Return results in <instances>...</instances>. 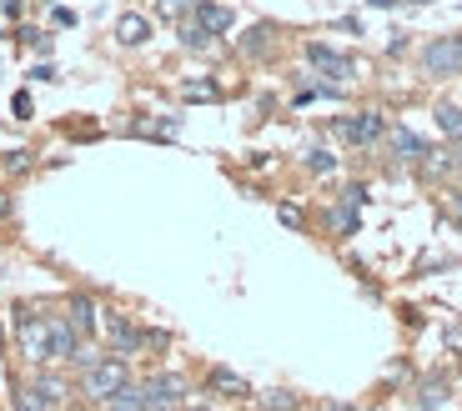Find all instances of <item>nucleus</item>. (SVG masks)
<instances>
[{
	"label": "nucleus",
	"instance_id": "nucleus-20",
	"mask_svg": "<svg viewBox=\"0 0 462 411\" xmlns=\"http://www.w3.org/2000/svg\"><path fill=\"white\" fill-rule=\"evenodd\" d=\"M156 5H162L166 21H176V15H186V11H197V0H156Z\"/></svg>",
	"mask_w": 462,
	"mask_h": 411
},
{
	"label": "nucleus",
	"instance_id": "nucleus-11",
	"mask_svg": "<svg viewBox=\"0 0 462 411\" xmlns=\"http://www.w3.org/2000/svg\"><path fill=\"white\" fill-rule=\"evenodd\" d=\"M211 391H226V397H252V387H246L236 371H226V366H217V371H211Z\"/></svg>",
	"mask_w": 462,
	"mask_h": 411
},
{
	"label": "nucleus",
	"instance_id": "nucleus-10",
	"mask_svg": "<svg viewBox=\"0 0 462 411\" xmlns=\"http://www.w3.org/2000/svg\"><path fill=\"white\" fill-rule=\"evenodd\" d=\"M106 411H146V387H121L116 397H106Z\"/></svg>",
	"mask_w": 462,
	"mask_h": 411
},
{
	"label": "nucleus",
	"instance_id": "nucleus-6",
	"mask_svg": "<svg viewBox=\"0 0 462 411\" xmlns=\"http://www.w3.org/2000/svg\"><path fill=\"white\" fill-rule=\"evenodd\" d=\"M81 342H76V326L60 316H51V361H76Z\"/></svg>",
	"mask_w": 462,
	"mask_h": 411
},
{
	"label": "nucleus",
	"instance_id": "nucleus-5",
	"mask_svg": "<svg viewBox=\"0 0 462 411\" xmlns=\"http://www.w3.org/2000/svg\"><path fill=\"white\" fill-rule=\"evenodd\" d=\"M382 131L387 126H382L377 111H362V115H352V121H342V141H352V146H372Z\"/></svg>",
	"mask_w": 462,
	"mask_h": 411
},
{
	"label": "nucleus",
	"instance_id": "nucleus-9",
	"mask_svg": "<svg viewBox=\"0 0 462 411\" xmlns=\"http://www.w3.org/2000/svg\"><path fill=\"white\" fill-rule=\"evenodd\" d=\"M146 35H151V21H146V15L126 11L121 21H116V41H121V46H141Z\"/></svg>",
	"mask_w": 462,
	"mask_h": 411
},
{
	"label": "nucleus",
	"instance_id": "nucleus-13",
	"mask_svg": "<svg viewBox=\"0 0 462 411\" xmlns=\"http://www.w3.org/2000/svg\"><path fill=\"white\" fill-rule=\"evenodd\" d=\"M70 326H76V332H91V326H96V306L86 297L70 301Z\"/></svg>",
	"mask_w": 462,
	"mask_h": 411
},
{
	"label": "nucleus",
	"instance_id": "nucleus-15",
	"mask_svg": "<svg viewBox=\"0 0 462 411\" xmlns=\"http://www.w3.org/2000/svg\"><path fill=\"white\" fill-rule=\"evenodd\" d=\"M438 126L448 131V136H457V141H462V105L442 101V105H438Z\"/></svg>",
	"mask_w": 462,
	"mask_h": 411
},
{
	"label": "nucleus",
	"instance_id": "nucleus-19",
	"mask_svg": "<svg viewBox=\"0 0 462 411\" xmlns=\"http://www.w3.org/2000/svg\"><path fill=\"white\" fill-rule=\"evenodd\" d=\"M307 166H312L317 176H332L337 171V156H332V151H312V156H307Z\"/></svg>",
	"mask_w": 462,
	"mask_h": 411
},
{
	"label": "nucleus",
	"instance_id": "nucleus-21",
	"mask_svg": "<svg viewBox=\"0 0 462 411\" xmlns=\"http://www.w3.org/2000/svg\"><path fill=\"white\" fill-rule=\"evenodd\" d=\"M186 101H217V86H207V80H191V86H186Z\"/></svg>",
	"mask_w": 462,
	"mask_h": 411
},
{
	"label": "nucleus",
	"instance_id": "nucleus-1",
	"mask_svg": "<svg viewBox=\"0 0 462 411\" xmlns=\"http://www.w3.org/2000/svg\"><path fill=\"white\" fill-rule=\"evenodd\" d=\"M126 361L121 356H106V361H91L86 366V397H96V401H106V397H116V391L126 387Z\"/></svg>",
	"mask_w": 462,
	"mask_h": 411
},
{
	"label": "nucleus",
	"instance_id": "nucleus-18",
	"mask_svg": "<svg viewBox=\"0 0 462 411\" xmlns=\"http://www.w3.org/2000/svg\"><path fill=\"white\" fill-rule=\"evenodd\" d=\"M35 391H41L51 406H56V401H66V381H60V377H41V381H35Z\"/></svg>",
	"mask_w": 462,
	"mask_h": 411
},
{
	"label": "nucleus",
	"instance_id": "nucleus-22",
	"mask_svg": "<svg viewBox=\"0 0 462 411\" xmlns=\"http://www.w3.org/2000/svg\"><path fill=\"white\" fill-rule=\"evenodd\" d=\"M266 411H291V397L287 391H272V397H266Z\"/></svg>",
	"mask_w": 462,
	"mask_h": 411
},
{
	"label": "nucleus",
	"instance_id": "nucleus-16",
	"mask_svg": "<svg viewBox=\"0 0 462 411\" xmlns=\"http://www.w3.org/2000/svg\"><path fill=\"white\" fill-rule=\"evenodd\" d=\"M15 411H51V401L35 387H25V391H15Z\"/></svg>",
	"mask_w": 462,
	"mask_h": 411
},
{
	"label": "nucleus",
	"instance_id": "nucleus-2",
	"mask_svg": "<svg viewBox=\"0 0 462 411\" xmlns=\"http://www.w3.org/2000/svg\"><path fill=\"white\" fill-rule=\"evenodd\" d=\"M422 70L428 76H462V35H442L422 50Z\"/></svg>",
	"mask_w": 462,
	"mask_h": 411
},
{
	"label": "nucleus",
	"instance_id": "nucleus-7",
	"mask_svg": "<svg viewBox=\"0 0 462 411\" xmlns=\"http://www.w3.org/2000/svg\"><path fill=\"white\" fill-rule=\"evenodd\" d=\"M307 60H312L322 76H332V80H346V76H352V60H346L342 50H332V46H307Z\"/></svg>",
	"mask_w": 462,
	"mask_h": 411
},
{
	"label": "nucleus",
	"instance_id": "nucleus-3",
	"mask_svg": "<svg viewBox=\"0 0 462 411\" xmlns=\"http://www.w3.org/2000/svg\"><path fill=\"white\" fill-rule=\"evenodd\" d=\"M21 352L31 361H51V316H21Z\"/></svg>",
	"mask_w": 462,
	"mask_h": 411
},
{
	"label": "nucleus",
	"instance_id": "nucleus-24",
	"mask_svg": "<svg viewBox=\"0 0 462 411\" xmlns=\"http://www.w3.org/2000/svg\"><path fill=\"white\" fill-rule=\"evenodd\" d=\"M457 166H462V151H457Z\"/></svg>",
	"mask_w": 462,
	"mask_h": 411
},
{
	"label": "nucleus",
	"instance_id": "nucleus-14",
	"mask_svg": "<svg viewBox=\"0 0 462 411\" xmlns=\"http://www.w3.org/2000/svg\"><path fill=\"white\" fill-rule=\"evenodd\" d=\"M106 332H111V342H116V346H136V342H141L136 326H131L126 316H111V321H106Z\"/></svg>",
	"mask_w": 462,
	"mask_h": 411
},
{
	"label": "nucleus",
	"instance_id": "nucleus-17",
	"mask_svg": "<svg viewBox=\"0 0 462 411\" xmlns=\"http://www.w3.org/2000/svg\"><path fill=\"white\" fill-rule=\"evenodd\" d=\"M181 46H186V50H207V46H211V35L201 31L197 21H191V25H181Z\"/></svg>",
	"mask_w": 462,
	"mask_h": 411
},
{
	"label": "nucleus",
	"instance_id": "nucleus-4",
	"mask_svg": "<svg viewBox=\"0 0 462 411\" xmlns=\"http://www.w3.org/2000/svg\"><path fill=\"white\" fill-rule=\"evenodd\" d=\"M181 377H156L146 387V411H176L181 406Z\"/></svg>",
	"mask_w": 462,
	"mask_h": 411
},
{
	"label": "nucleus",
	"instance_id": "nucleus-23",
	"mask_svg": "<svg viewBox=\"0 0 462 411\" xmlns=\"http://www.w3.org/2000/svg\"><path fill=\"white\" fill-rule=\"evenodd\" d=\"M327 411H352V406H327Z\"/></svg>",
	"mask_w": 462,
	"mask_h": 411
},
{
	"label": "nucleus",
	"instance_id": "nucleus-12",
	"mask_svg": "<svg viewBox=\"0 0 462 411\" xmlns=\"http://www.w3.org/2000/svg\"><path fill=\"white\" fill-rule=\"evenodd\" d=\"M393 151H397L402 160H422V156H428V146H422V141H417L407 126H397V131H393Z\"/></svg>",
	"mask_w": 462,
	"mask_h": 411
},
{
	"label": "nucleus",
	"instance_id": "nucleus-8",
	"mask_svg": "<svg viewBox=\"0 0 462 411\" xmlns=\"http://www.w3.org/2000/svg\"><path fill=\"white\" fill-rule=\"evenodd\" d=\"M231 21H236V15H231L226 5H217V0H197V25L207 35H226Z\"/></svg>",
	"mask_w": 462,
	"mask_h": 411
}]
</instances>
